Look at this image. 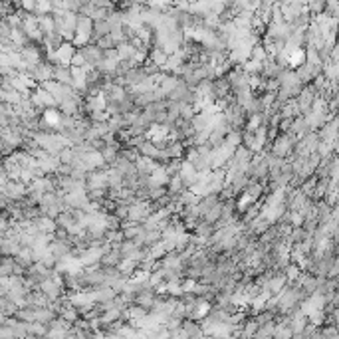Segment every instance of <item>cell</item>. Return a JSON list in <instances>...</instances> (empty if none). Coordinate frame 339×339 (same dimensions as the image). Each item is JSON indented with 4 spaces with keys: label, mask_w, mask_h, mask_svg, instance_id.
I'll return each instance as SVG.
<instances>
[{
    "label": "cell",
    "mask_w": 339,
    "mask_h": 339,
    "mask_svg": "<svg viewBox=\"0 0 339 339\" xmlns=\"http://www.w3.org/2000/svg\"><path fill=\"white\" fill-rule=\"evenodd\" d=\"M78 52L84 56L88 68H97V66L101 64V60H103V52L95 44H88V46H84V48H78Z\"/></svg>",
    "instance_id": "6da1fadb"
},
{
    "label": "cell",
    "mask_w": 339,
    "mask_h": 339,
    "mask_svg": "<svg viewBox=\"0 0 339 339\" xmlns=\"http://www.w3.org/2000/svg\"><path fill=\"white\" fill-rule=\"evenodd\" d=\"M60 121H62V113H60L58 107H50V109H44V111H42L40 123H42L44 127H56V129H58Z\"/></svg>",
    "instance_id": "7a4b0ae2"
},
{
    "label": "cell",
    "mask_w": 339,
    "mask_h": 339,
    "mask_svg": "<svg viewBox=\"0 0 339 339\" xmlns=\"http://www.w3.org/2000/svg\"><path fill=\"white\" fill-rule=\"evenodd\" d=\"M20 8H24V10H36V2H22Z\"/></svg>",
    "instance_id": "3957f363"
},
{
    "label": "cell",
    "mask_w": 339,
    "mask_h": 339,
    "mask_svg": "<svg viewBox=\"0 0 339 339\" xmlns=\"http://www.w3.org/2000/svg\"><path fill=\"white\" fill-rule=\"evenodd\" d=\"M4 153V143H2V139H0V155Z\"/></svg>",
    "instance_id": "277c9868"
}]
</instances>
